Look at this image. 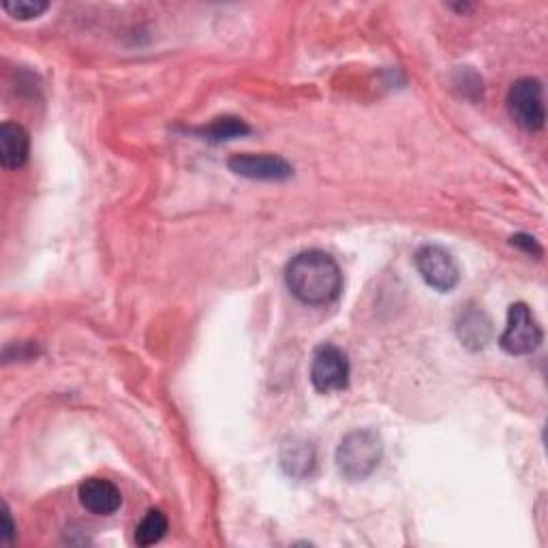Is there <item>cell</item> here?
Here are the masks:
<instances>
[{
  "label": "cell",
  "mask_w": 548,
  "mask_h": 548,
  "mask_svg": "<svg viewBox=\"0 0 548 548\" xmlns=\"http://www.w3.org/2000/svg\"><path fill=\"white\" fill-rule=\"evenodd\" d=\"M285 283L304 304H330L343 292L339 264L324 251H304L296 255L285 270Z\"/></svg>",
  "instance_id": "cell-1"
},
{
  "label": "cell",
  "mask_w": 548,
  "mask_h": 548,
  "mask_svg": "<svg viewBox=\"0 0 548 548\" xmlns=\"http://www.w3.org/2000/svg\"><path fill=\"white\" fill-rule=\"evenodd\" d=\"M384 456V441L371 429L347 433L337 448L339 474L349 482L367 480Z\"/></svg>",
  "instance_id": "cell-2"
},
{
  "label": "cell",
  "mask_w": 548,
  "mask_h": 548,
  "mask_svg": "<svg viewBox=\"0 0 548 548\" xmlns=\"http://www.w3.org/2000/svg\"><path fill=\"white\" fill-rule=\"evenodd\" d=\"M508 114L516 125L525 131H540L546 120L544 108V88L536 78L516 80L506 97Z\"/></svg>",
  "instance_id": "cell-3"
},
{
  "label": "cell",
  "mask_w": 548,
  "mask_h": 548,
  "mask_svg": "<svg viewBox=\"0 0 548 548\" xmlns=\"http://www.w3.org/2000/svg\"><path fill=\"white\" fill-rule=\"evenodd\" d=\"M544 339L536 315L525 302H516L508 311V326L501 334L499 345L510 356L534 354Z\"/></svg>",
  "instance_id": "cell-4"
},
{
  "label": "cell",
  "mask_w": 548,
  "mask_h": 548,
  "mask_svg": "<svg viewBox=\"0 0 548 548\" xmlns=\"http://www.w3.org/2000/svg\"><path fill=\"white\" fill-rule=\"evenodd\" d=\"M311 382L317 392H341L349 384V360L337 345H322L315 349L311 362Z\"/></svg>",
  "instance_id": "cell-5"
},
{
  "label": "cell",
  "mask_w": 548,
  "mask_h": 548,
  "mask_svg": "<svg viewBox=\"0 0 548 548\" xmlns=\"http://www.w3.org/2000/svg\"><path fill=\"white\" fill-rule=\"evenodd\" d=\"M416 268L422 274V279L429 283L437 292H450L461 279V268L456 264L450 251L426 245L416 253Z\"/></svg>",
  "instance_id": "cell-6"
},
{
  "label": "cell",
  "mask_w": 548,
  "mask_h": 548,
  "mask_svg": "<svg viewBox=\"0 0 548 548\" xmlns=\"http://www.w3.org/2000/svg\"><path fill=\"white\" fill-rule=\"evenodd\" d=\"M227 167H230L234 174L251 180H287L294 174V167L285 159L277 155H268V152H262V155H251V152L234 155L227 161Z\"/></svg>",
  "instance_id": "cell-7"
},
{
  "label": "cell",
  "mask_w": 548,
  "mask_h": 548,
  "mask_svg": "<svg viewBox=\"0 0 548 548\" xmlns=\"http://www.w3.org/2000/svg\"><path fill=\"white\" fill-rule=\"evenodd\" d=\"M80 504L97 516H110L123 506L118 486L105 478H88L80 486Z\"/></svg>",
  "instance_id": "cell-8"
},
{
  "label": "cell",
  "mask_w": 548,
  "mask_h": 548,
  "mask_svg": "<svg viewBox=\"0 0 548 548\" xmlns=\"http://www.w3.org/2000/svg\"><path fill=\"white\" fill-rule=\"evenodd\" d=\"M30 137L18 123H5L0 127V163L7 170H20L28 161Z\"/></svg>",
  "instance_id": "cell-9"
},
{
  "label": "cell",
  "mask_w": 548,
  "mask_h": 548,
  "mask_svg": "<svg viewBox=\"0 0 548 548\" xmlns=\"http://www.w3.org/2000/svg\"><path fill=\"white\" fill-rule=\"evenodd\" d=\"M456 332H459V339L469 349H482L491 341L493 324L482 309L467 307L465 311H461L459 319H456Z\"/></svg>",
  "instance_id": "cell-10"
},
{
  "label": "cell",
  "mask_w": 548,
  "mask_h": 548,
  "mask_svg": "<svg viewBox=\"0 0 548 548\" xmlns=\"http://www.w3.org/2000/svg\"><path fill=\"white\" fill-rule=\"evenodd\" d=\"M281 465L289 476L304 478L309 476L315 467V452L311 444L302 439H292L281 450Z\"/></svg>",
  "instance_id": "cell-11"
},
{
  "label": "cell",
  "mask_w": 548,
  "mask_h": 548,
  "mask_svg": "<svg viewBox=\"0 0 548 548\" xmlns=\"http://www.w3.org/2000/svg\"><path fill=\"white\" fill-rule=\"evenodd\" d=\"M249 131L251 129L245 120H240L236 116H223V118H215L206 129H202V135L210 142H227V140H236V137L247 135Z\"/></svg>",
  "instance_id": "cell-12"
},
{
  "label": "cell",
  "mask_w": 548,
  "mask_h": 548,
  "mask_svg": "<svg viewBox=\"0 0 548 548\" xmlns=\"http://www.w3.org/2000/svg\"><path fill=\"white\" fill-rule=\"evenodd\" d=\"M167 519L161 510H148L140 525L135 527V542L140 546H152L165 538Z\"/></svg>",
  "instance_id": "cell-13"
},
{
  "label": "cell",
  "mask_w": 548,
  "mask_h": 548,
  "mask_svg": "<svg viewBox=\"0 0 548 548\" xmlns=\"http://www.w3.org/2000/svg\"><path fill=\"white\" fill-rule=\"evenodd\" d=\"M48 9L50 3H45V0H7V3H3V11H7L15 20H33Z\"/></svg>",
  "instance_id": "cell-14"
},
{
  "label": "cell",
  "mask_w": 548,
  "mask_h": 548,
  "mask_svg": "<svg viewBox=\"0 0 548 548\" xmlns=\"http://www.w3.org/2000/svg\"><path fill=\"white\" fill-rule=\"evenodd\" d=\"M512 245H514V247H519V249H523V251L529 253V255H540V253H542V249H540V245L536 242V238H531V236H527V234L514 236V238H512Z\"/></svg>",
  "instance_id": "cell-15"
},
{
  "label": "cell",
  "mask_w": 548,
  "mask_h": 548,
  "mask_svg": "<svg viewBox=\"0 0 548 548\" xmlns=\"http://www.w3.org/2000/svg\"><path fill=\"white\" fill-rule=\"evenodd\" d=\"M3 521H5V529H3V540L5 542H11L13 540V523H11V516H9V510L5 508V512H3Z\"/></svg>",
  "instance_id": "cell-16"
}]
</instances>
